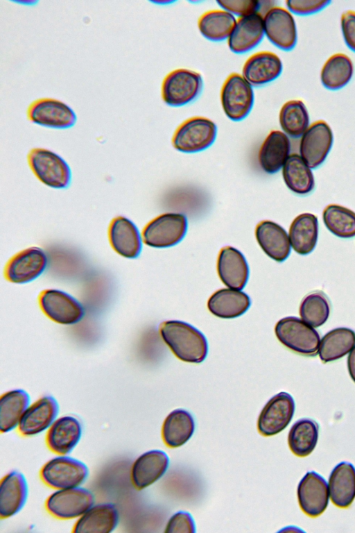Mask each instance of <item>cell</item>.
Here are the masks:
<instances>
[{
	"mask_svg": "<svg viewBox=\"0 0 355 533\" xmlns=\"http://www.w3.org/2000/svg\"><path fill=\"white\" fill-rule=\"evenodd\" d=\"M264 34L278 48L289 51L296 44L297 34L295 19L286 8L275 6L263 17Z\"/></svg>",
	"mask_w": 355,
	"mask_h": 533,
	"instance_id": "9a60e30c",
	"label": "cell"
},
{
	"mask_svg": "<svg viewBox=\"0 0 355 533\" xmlns=\"http://www.w3.org/2000/svg\"><path fill=\"white\" fill-rule=\"evenodd\" d=\"M297 496L302 511L308 516H320L329 503V487L325 479L315 471H308L300 481Z\"/></svg>",
	"mask_w": 355,
	"mask_h": 533,
	"instance_id": "2e32d148",
	"label": "cell"
},
{
	"mask_svg": "<svg viewBox=\"0 0 355 533\" xmlns=\"http://www.w3.org/2000/svg\"><path fill=\"white\" fill-rule=\"evenodd\" d=\"M327 0H287L288 10L293 13L306 15L319 12L329 5Z\"/></svg>",
	"mask_w": 355,
	"mask_h": 533,
	"instance_id": "7bdbcfd3",
	"label": "cell"
},
{
	"mask_svg": "<svg viewBox=\"0 0 355 533\" xmlns=\"http://www.w3.org/2000/svg\"><path fill=\"white\" fill-rule=\"evenodd\" d=\"M275 332L284 346L298 354L315 356L318 353L319 333L297 317L287 316L280 319L275 325Z\"/></svg>",
	"mask_w": 355,
	"mask_h": 533,
	"instance_id": "7a4b0ae2",
	"label": "cell"
},
{
	"mask_svg": "<svg viewBox=\"0 0 355 533\" xmlns=\"http://www.w3.org/2000/svg\"><path fill=\"white\" fill-rule=\"evenodd\" d=\"M187 221L181 213L167 212L148 222L142 231L145 244L153 248H168L178 244L185 236Z\"/></svg>",
	"mask_w": 355,
	"mask_h": 533,
	"instance_id": "8992f818",
	"label": "cell"
},
{
	"mask_svg": "<svg viewBox=\"0 0 355 533\" xmlns=\"http://www.w3.org/2000/svg\"><path fill=\"white\" fill-rule=\"evenodd\" d=\"M59 405L51 396H44L29 405L24 413L19 425V432L32 437L49 429L56 420Z\"/></svg>",
	"mask_w": 355,
	"mask_h": 533,
	"instance_id": "e0dca14e",
	"label": "cell"
},
{
	"mask_svg": "<svg viewBox=\"0 0 355 533\" xmlns=\"http://www.w3.org/2000/svg\"><path fill=\"white\" fill-rule=\"evenodd\" d=\"M217 271L220 280L231 289L241 290L249 278V267L243 254L230 246L223 247L217 260Z\"/></svg>",
	"mask_w": 355,
	"mask_h": 533,
	"instance_id": "d6986e66",
	"label": "cell"
},
{
	"mask_svg": "<svg viewBox=\"0 0 355 533\" xmlns=\"http://www.w3.org/2000/svg\"><path fill=\"white\" fill-rule=\"evenodd\" d=\"M323 222L334 235L349 239L355 236V212L337 204H329L322 212Z\"/></svg>",
	"mask_w": 355,
	"mask_h": 533,
	"instance_id": "f35d334b",
	"label": "cell"
},
{
	"mask_svg": "<svg viewBox=\"0 0 355 533\" xmlns=\"http://www.w3.org/2000/svg\"><path fill=\"white\" fill-rule=\"evenodd\" d=\"M28 498V484L24 475L12 471L2 477L0 484V516L8 518L17 514Z\"/></svg>",
	"mask_w": 355,
	"mask_h": 533,
	"instance_id": "d4e9b609",
	"label": "cell"
},
{
	"mask_svg": "<svg viewBox=\"0 0 355 533\" xmlns=\"http://www.w3.org/2000/svg\"><path fill=\"white\" fill-rule=\"evenodd\" d=\"M255 237L263 251L273 260L282 262L289 256L291 246L288 234L278 223L269 220L259 222Z\"/></svg>",
	"mask_w": 355,
	"mask_h": 533,
	"instance_id": "cb8c5ba5",
	"label": "cell"
},
{
	"mask_svg": "<svg viewBox=\"0 0 355 533\" xmlns=\"http://www.w3.org/2000/svg\"><path fill=\"white\" fill-rule=\"evenodd\" d=\"M288 237L292 248L306 255L315 248L318 237V217L309 212L297 215L291 222Z\"/></svg>",
	"mask_w": 355,
	"mask_h": 533,
	"instance_id": "4dcf8cb0",
	"label": "cell"
},
{
	"mask_svg": "<svg viewBox=\"0 0 355 533\" xmlns=\"http://www.w3.org/2000/svg\"><path fill=\"white\" fill-rule=\"evenodd\" d=\"M47 264L48 257L43 249L36 246L29 247L9 260L4 275L12 283H28L39 277L46 269Z\"/></svg>",
	"mask_w": 355,
	"mask_h": 533,
	"instance_id": "5bb4252c",
	"label": "cell"
},
{
	"mask_svg": "<svg viewBox=\"0 0 355 533\" xmlns=\"http://www.w3.org/2000/svg\"><path fill=\"white\" fill-rule=\"evenodd\" d=\"M30 396L23 389H12L0 398V430L6 433L18 427L19 421L29 407Z\"/></svg>",
	"mask_w": 355,
	"mask_h": 533,
	"instance_id": "d6a6232c",
	"label": "cell"
},
{
	"mask_svg": "<svg viewBox=\"0 0 355 533\" xmlns=\"http://www.w3.org/2000/svg\"><path fill=\"white\" fill-rule=\"evenodd\" d=\"M192 414L184 409H176L165 418L162 427V437L165 445L171 448L185 444L195 431Z\"/></svg>",
	"mask_w": 355,
	"mask_h": 533,
	"instance_id": "f546056e",
	"label": "cell"
},
{
	"mask_svg": "<svg viewBox=\"0 0 355 533\" xmlns=\"http://www.w3.org/2000/svg\"><path fill=\"white\" fill-rule=\"evenodd\" d=\"M329 497L337 507L346 509L355 499V467L342 462L332 470L328 482Z\"/></svg>",
	"mask_w": 355,
	"mask_h": 533,
	"instance_id": "83f0119b",
	"label": "cell"
},
{
	"mask_svg": "<svg viewBox=\"0 0 355 533\" xmlns=\"http://www.w3.org/2000/svg\"><path fill=\"white\" fill-rule=\"evenodd\" d=\"M328 298L322 291H313L306 295L300 306L301 319L313 328L322 325L330 314Z\"/></svg>",
	"mask_w": 355,
	"mask_h": 533,
	"instance_id": "ab89813d",
	"label": "cell"
},
{
	"mask_svg": "<svg viewBox=\"0 0 355 533\" xmlns=\"http://www.w3.org/2000/svg\"><path fill=\"white\" fill-rule=\"evenodd\" d=\"M159 332L179 359L198 364L206 358L208 353L207 339L191 324L177 320L166 321L160 324Z\"/></svg>",
	"mask_w": 355,
	"mask_h": 533,
	"instance_id": "6da1fadb",
	"label": "cell"
},
{
	"mask_svg": "<svg viewBox=\"0 0 355 533\" xmlns=\"http://www.w3.org/2000/svg\"><path fill=\"white\" fill-rule=\"evenodd\" d=\"M220 7L232 15L239 17L248 15L260 10V1L257 0H218Z\"/></svg>",
	"mask_w": 355,
	"mask_h": 533,
	"instance_id": "60d3db41",
	"label": "cell"
},
{
	"mask_svg": "<svg viewBox=\"0 0 355 533\" xmlns=\"http://www.w3.org/2000/svg\"><path fill=\"white\" fill-rule=\"evenodd\" d=\"M220 98L225 115L232 121H241L248 115L252 108V86L241 74L232 73L222 85Z\"/></svg>",
	"mask_w": 355,
	"mask_h": 533,
	"instance_id": "ba28073f",
	"label": "cell"
},
{
	"mask_svg": "<svg viewBox=\"0 0 355 533\" xmlns=\"http://www.w3.org/2000/svg\"><path fill=\"white\" fill-rule=\"evenodd\" d=\"M108 238L114 251L124 257L136 258L141 251L139 232L135 223L125 217L119 216L112 220Z\"/></svg>",
	"mask_w": 355,
	"mask_h": 533,
	"instance_id": "603a6c76",
	"label": "cell"
},
{
	"mask_svg": "<svg viewBox=\"0 0 355 533\" xmlns=\"http://www.w3.org/2000/svg\"><path fill=\"white\" fill-rule=\"evenodd\" d=\"M27 158L32 171L44 185L55 189L69 185L71 169L57 153L44 148H34L29 151Z\"/></svg>",
	"mask_w": 355,
	"mask_h": 533,
	"instance_id": "277c9868",
	"label": "cell"
},
{
	"mask_svg": "<svg viewBox=\"0 0 355 533\" xmlns=\"http://www.w3.org/2000/svg\"><path fill=\"white\" fill-rule=\"evenodd\" d=\"M353 73L351 58L345 53H337L324 63L320 71L321 83L329 90H339L350 81Z\"/></svg>",
	"mask_w": 355,
	"mask_h": 533,
	"instance_id": "d590c367",
	"label": "cell"
},
{
	"mask_svg": "<svg viewBox=\"0 0 355 533\" xmlns=\"http://www.w3.org/2000/svg\"><path fill=\"white\" fill-rule=\"evenodd\" d=\"M83 433L80 421L70 415L57 418L49 428L46 442L53 452L65 455L70 453L79 443Z\"/></svg>",
	"mask_w": 355,
	"mask_h": 533,
	"instance_id": "44dd1931",
	"label": "cell"
},
{
	"mask_svg": "<svg viewBox=\"0 0 355 533\" xmlns=\"http://www.w3.org/2000/svg\"><path fill=\"white\" fill-rule=\"evenodd\" d=\"M153 3H157V4H168L174 2L173 0H154L153 1Z\"/></svg>",
	"mask_w": 355,
	"mask_h": 533,
	"instance_id": "bcb514c9",
	"label": "cell"
},
{
	"mask_svg": "<svg viewBox=\"0 0 355 533\" xmlns=\"http://www.w3.org/2000/svg\"><path fill=\"white\" fill-rule=\"evenodd\" d=\"M340 26L346 44L355 52V11L347 10L343 13Z\"/></svg>",
	"mask_w": 355,
	"mask_h": 533,
	"instance_id": "ee69618b",
	"label": "cell"
},
{
	"mask_svg": "<svg viewBox=\"0 0 355 533\" xmlns=\"http://www.w3.org/2000/svg\"><path fill=\"white\" fill-rule=\"evenodd\" d=\"M196 531V524L191 514L185 511H179L172 515L164 530L168 533H194Z\"/></svg>",
	"mask_w": 355,
	"mask_h": 533,
	"instance_id": "b9f144b4",
	"label": "cell"
},
{
	"mask_svg": "<svg viewBox=\"0 0 355 533\" xmlns=\"http://www.w3.org/2000/svg\"><path fill=\"white\" fill-rule=\"evenodd\" d=\"M236 22L234 15L225 10H210L199 17L198 27L207 39L222 41L229 37Z\"/></svg>",
	"mask_w": 355,
	"mask_h": 533,
	"instance_id": "8d00e7d4",
	"label": "cell"
},
{
	"mask_svg": "<svg viewBox=\"0 0 355 533\" xmlns=\"http://www.w3.org/2000/svg\"><path fill=\"white\" fill-rule=\"evenodd\" d=\"M251 305L245 292L231 288L215 291L207 301V308L214 316L222 319H233L243 315Z\"/></svg>",
	"mask_w": 355,
	"mask_h": 533,
	"instance_id": "f1b7e54d",
	"label": "cell"
},
{
	"mask_svg": "<svg viewBox=\"0 0 355 533\" xmlns=\"http://www.w3.org/2000/svg\"><path fill=\"white\" fill-rule=\"evenodd\" d=\"M283 65L275 53L263 51L250 56L245 62L241 75L252 85L269 83L281 74Z\"/></svg>",
	"mask_w": 355,
	"mask_h": 533,
	"instance_id": "7402d4cb",
	"label": "cell"
},
{
	"mask_svg": "<svg viewBox=\"0 0 355 533\" xmlns=\"http://www.w3.org/2000/svg\"><path fill=\"white\" fill-rule=\"evenodd\" d=\"M295 409L293 398L282 391L272 396L261 409L257 419V430L264 437L283 431L291 421Z\"/></svg>",
	"mask_w": 355,
	"mask_h": 533,
	"instance_id": "8fae6325",
	"label": "cell"
},
{
	"mask_svg": "<svg viewBox=\"0 0 355 533\" xmlns=\"http://www.w3.org/2000/svg\"><path fill=\"white\" fill-rule=\"evenodd\" d=\"M291 142L286 134L272 130L265 138L259 151L261 168L268 174L278 172L290 155Z\"/></svg>",
	"mask_w": 355,
	"mask_h": 533,
	"instance_id": "4316f807",
	"label": "cell"
},
{
	"mask_svg": "<svg viewBox=\"0 0 355 533\" xmlns=\"http://www.w3.org/2000/svg\"><path fill=\"white\" fill-rule=\"evenodd\" d=\"M355 346V332L347 328H337L324 335L320 343L319 357L323 363L337 360Z\"/></svg>",
	"mask_w": 355,
	"mask_h": 533,
	"instance_id": "e575fe53",
	"label": "cell"
},
{
	"mask_svg": "<svg viewBox=\"0 0 355 533\" xmlns=\"http://www.w3.org/2000/svg\"><path fill=\"white\" fill-rule=\"evenodd\" d=\"M279 121L284 133L292 137H300L309 126V115L303 101L292 99L282 106Z\"/></svg>",
	"mask_w": 355,
	"mask_h": 533,
	"instance_id": "74e56055",
	"label": "cell"
},
{
	"mask_svg": "<svg viewBox=\"0 0 355 533\" xmlns=\"http://www.w3.org/2000/svg\"><path fill=\"white\" fill-rule=\"evenodd\" d=\"M319 425L312 418H303L297 421L288 434L291 451L297 457H304L315 449L318 440Z\"/></svg>",
	"mask_w": 355,
	"mask_h": 533,
	"instance_id": "836d02e7",
	"label": "cell"
},
{
	"mask_svg": "<svg viewBox=\"0 0 355 533\" xmlns=\"http://www.w3.org/2000/svg\"><path fill=\"white\" fill-rule=\"evenodd\" d=\"M282 176L287 187L296 194L306 195L314 189L311 169L298 154L289 155L282 167Z\"/></svg>",
	"mask_w": 355,
	"mask_h": 533,
	"instance_id": "1f68e13d",
	"label": "cell"
},
{
	"mask_svg": "<svg viewBox=\"0 0 355 533\" xmlns=\"http://www.w3.org/2000/svg\"><path fill=\"white\" fill-rule=\"evenodd\" d=\"M347 368L351 378L355 382V346L349 352L348 355Z\"/></svg>",
	"mask_w": 355,
	"mask_h": 533,
	"instance_id": "f6af8a7d",
	"label": "cell"
},
{
	"mask_svg": "<svg viewBox=\"0 0 355 533\" xmlns=\"http://www.w3.org/2000/svg\"><path fill=\"white\" fill-rule=\"evenodd\" d=\"M216 135L217 127L212 120L195 116L179 125L173 133L172 144L179 151L196 153L209 147Z\"/></svg>",
	"mask_w": 355,
	"mask_h": 533,
	"instance_id": "3957f363",
	"label": "cell"
},
{
	"mask_svg": "<svg viewBox=\"0 0 355 533\" xmlns=\"http://www.w3.org/2000/svg\"><path fill=\"white\" fill-rule=\"evenodd\" d=\"M119 514L111 502L99 503L91 507L75 523L74 533H110L117 526Z\"/></svg>",
	"mask_w": 355,
	"mask_h": 533,
	"instance_id": "484cf974",
	"label": "cell"
},
{
	"mask_svg": "<svg viewBox=\"0 0 355 533\" xmlns=\"http://www.w3.org/2000/svg\"><path fill=\"white\" fill-rule=\"evenodd\" d=\"M264 35L263 16L260 13L239 17L227 38V44L232 52L243 53L258 45Z\"/></svg>",
	"mask_w": 355,
	"mask_h": 533,
	"instance_id": "ffe728a7",
	"label": "cell"
},
{
	"mask_svg": "<svg viewBox=\"0 0 355 533\" xmlns=\"http://www.w3.org/2000/svg\"><path fill=\"white\" fill-rule=\"evenodd\" d=\"M169 466L167 454L161 450H151L139 455L131 468V480L134 487L144 489L159 480Z\"/></svg>",
	"mask_w": 355,
	"mask_h": 533,
	"instance_id": "ac0fdd59",
	"label": "cell"
},
{
	"mask_svg": "<svg viewBox=\"0 0 355 533\" xmlns=\"http://www.w3.org/2000/svg\"><path fill=\"white\" fill-rule=\"evenodd\" d=\"M333 141V132L329 125L323 120L315 121L301 136L300 155L311 169H315L327 158Z\"/></svg>",
	"mask_w": 355,
	"mask_h": 533,
	"instance_id": "4fadbf2b",
	"label": "cell"
},
{
	"mask_svg": "<svg viewBox=\"0 0 355 533\" xmlns=\"http://www.w3.org/2000/svg\"><path fill=\"white\" fill-rule=\"evenodd\" d=\"M94 504L93 493L78 486L51 493L45 502V508L53 517L67 520L80 517Z\"/></svg>",
	"mask_w": 355,
	"mask_h": 533,
	"instance_id": "9c48e42d",
	"label": "cell"
},
{
	"mask_svg": "<svg viewBox=\"0 0 355 533\" xmlns=\"http://www.w3.org/2000/svg\"><path fill=\"white\" fill-rule=\"evenodd\" d=\"M88 475L89 469L85 464L64 455L50 459L40 472L42 482L55 489L80 486L87 480Z\"/></svg>",
	"mask_w": 355,
	"mask_h": 533,
	"instance_id": "52a82bcc",
	"label": "cell"
},
{
	"mask_svg": "<svg viewBox=\"0 0 355 533\" xmlns=\"http://www.w3.org/2000/svg\"><path fill=\"white\" fill-rule=\"evenodd\" d=\"M26 117L32 123L57 129L72 127L77 120L76 113L67 104L46 97L32 101L27 108Z\"/></svg>",
	"mask_w": 355,
	"mask_h": 533,
	"instance_id": "30bf717a",
	"label": "cell"
},
{
	"mask_svg": "<svg viewBox=\"0 0 355 533\" xmlns=\"http://www.w3.org/2000/svg\"><path fill=\"white\" fill-rule=\"evenodd\" d=\"M202 85V78L198 72L184 68L176 69L164 78L161 86L162 98L170 106H182L200 94Z\"/></svg>",
	"mask_w": 355,
	"mask_h": 533,
	"instance_id": "5b68a950",
	"label": "cell"
},
{
	"mask_svg": "<svg viewBox=\"0 0 355 533\" xmlns=\"http://www.w3.org/2000/svg\"><path fill=\"white\" fill-rule=\"evenodd\" d=\"M39 304L46 316L63 325L75 324L85 314L83 305L76 298L59 289L42 291L39 296Z\"/></svg>",
	"mask_w": 355,
	"mask_h": 533,
	"instance_id": "7c38bea8",
	"label": "cell"
}]
</instances>
